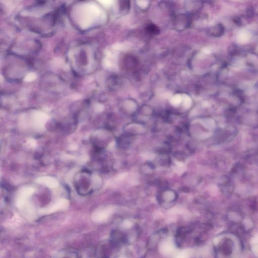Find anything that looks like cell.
I'll return each instance as SVG.
<instances>
[{
  "mask_svg": "<svg viewBox=\"0 0 258 258\" xmlns=\"http://www.w3.org/2000/svg\"><path fill=\"white\" fill-rule=\"evenodd\" d=\"M95 48L89 44H78L71 48L69 58L78 73H88L95 69Z\"/></svg>",
  "mask_w": 258,
  "mask_h": 258,
  "instance_id": "6da1fadb",
  "label": "cell"
},
{
  "mask_svg": "<svg viewBox=\"0 0 258 258\" xmlns=\"http://www.w3.org/2000/svg\"><path fill=\"white\" fill-rule=\"evenodd\" d=\"M92 174L90 172L82 171L75 180L76 190L82 195H86L92 191Z\"/></svg>",
  "mask_w": 258,
  "mask_h": 258,
  "instance_id": "7a4b0ae2",
  "label": "cell"
},
{
  "mask_svg": "<svg viewBox=\"0 0 258 258\" xmlns=\"http://www.w3.org/2000/svg\"><path fill=\"white\" fill-rule=\"evenodd\" d=\"M117 243L113 240L101 243L97 250L99 258H111L117 249Z\"/></svg>",
  "mask_w": 258,
  "mask_h": 258,
  "instance_id": "3957f363",
  "label": "cell"
},
{
  "mask_svg": "<svg viewBox=\"0 0 258 258\" xmlns=\"http://www.w3.org/2000/svg\"><path fill=\"white\" fill-rule=\"evenodd\" d=\"M232 242L229 240H226L218 246L217 250V255L218 257H228L232 253Z\"/></svg>",
  "mask_w": 258,
  "mask_h": 258,
  "instance_id": "277c9868",
  "label": "cell"
},
{
  "mask_svg": "<svg viewBox=\"0 0 258 258\" xmlns=\"http://www.w3.org/2000/svg\"><path fill=\"white\" fill-rule=\"evenodd\" d=\"M250 34L246 31H242L238 34L237 36V41L241 44H246L249 41L250 39Z\"/></svg>",
  "mask_w": 258,
  "mask_h": 258,
  "instance_id": "5b68a950",
  "label": "cell"
},
{
  "mask_svg": "<svg viewBox=\"0 0 258 258\" xmlns=\"http://www.w3.org/2000/svg\"><path fill=\"white\" fill-rule=\"evenodd\" d=\"M57 258H79L78 255L74 251H69L61 253Z\"/></svg>",
  "mask_w": 258,
  "mask_h": 258,
  "instance_id": "8992f818",
  "label": "cell"
},
{
  "mask_svg": "<svg viewBox=\"0 0 258 258\" xmlns=\"http://www.w3.org/2000/svg\"><path fill=\"white\" fill-rule=\"evenodd\" d=\"M146 30L148 33L150 35H158L160 32L159 28V27L154 24H148L146 27Z\"/></svg>",
  "mask_w": 258,
  "mask_h": 258,
  "instance_id": "52a82bcc",
  "label": "cell"
},
{
  "mask_svg": "<svg viewBox=\"0 0 258 258\" xmlns=\"http://www.w3.org/2000/svg\"><path fill=\"white\" fill-rule=\"evenodd\" d=\"M164 200L166 202H169L173 201L175 198V194L172 191H168L164 195Z\"/></svg>",
  "mask_w": 258,
  "mask_h": 258,
  "instance_id": "ba28073f",
  "label": "cell"
},
{
  "mask_svg": "<svg viewBox=\"0 0 258 258\" xmlns=\"http://www.w3.org/2000/svg\"><path fill=\"white\" fill-rule=\"evenodd\" d=\"M130 2L128 1H124L121 2L120 7L122 10H128L130 8Z\"/></svg>",
  "mask_w": 258,
  "mask_h": 258,
  "instance_id": "9c48e42d",
  "label": "cell"
}]
</instances>
